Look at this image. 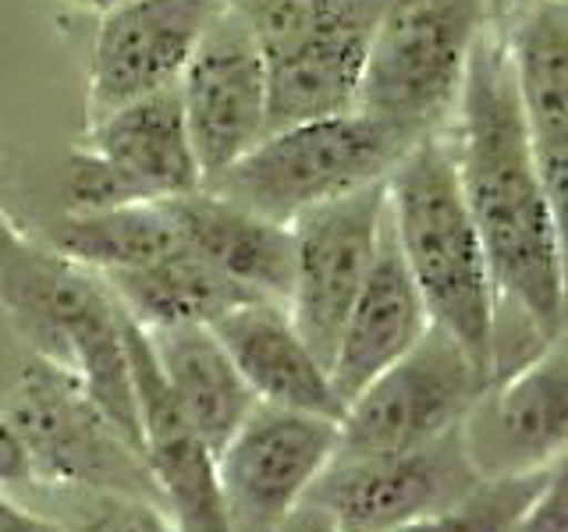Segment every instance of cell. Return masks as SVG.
Returning <instances> with one entry per match:
<instances>
[{"instance_id": "cell-23", "label": "cell", "mask_w": 568, "mask_h": 532, "mask_svg": "<svg viewBox=\"0 0 568 532\" xmlns=\"http://www.w3.org/2000/svg\"><path fill=\"white\" fill-rule=\"evenodd\" d=\"M565 458L550 461L547 469L537 472H519V475H501V479H484L469 497H462L458 504L423 514L416 522H405L390 532H511L526 514L547 483V475L561 466Z\"/></svg>"}, {"instance_id": "cell-13", "label": "cell", "mask_w": 568, "mask_h": 532, "mask_svg": "<svg viewBox=\"0 0 568 532\" xmlns=\"http://www.w3.org/2000/svg\"><path fill=\"white\" fill-rule=\"evenodd\" d=\"M121 337L139 416V458L178 532H231L217 487V454L195 433L160 372L146 330L121 313Z\"/></svg>"}, {"instance_id": "cell-1", "label": "cell", "mask_w": 568, "mask_h": 532, "mask_svg": "<svg viewBox=\"0 0 568 532\" xmlns=\"http://www.w3.org/2000/svg\"><path fill=\"white\" fill-rule=\"evenodd\" d=\"M440 132L484 242L494 284L490 380H501L565 337V209L529 146L497 22L476 43Z\"/></svg>"}, {"instance_id": "cell-17", "label": "cell", "mask_w": 568, "mask_h": 532, "mask_svg": "<svg viewBox=\"0 0 568 532\" xmlns=\"http://www.w3.org/2000/svg\"><path fill=\"white\" fill-rule=\"evenodd\" d=\"M426 327H430V316H426V306L405 270L395 235H390V224L384 217L377 256H373L363 288L345 316L334 359L327 366L342 405H348L387 366H395L426 334Z\"/></svg>"}, {"instance_id": "cell-15", "label": "cell", "mask_w": 568, "mask_h": 532, "mask_svg": "<svg viewBox=\"0 0 568 532\" xmlns=\"http://www.w3.org/2000/svg\"><path fill=\"white\" fill-rule=\"evenodd\" d=\"M515 103L544 185L565 209L568 192V4L523 0L497 18Z\"/></svg>"}, {"instance_id": "cell-24", "label": "cell", "mask_w": 568, "mask_h": 532, "mask_svg": "<svg viewBox=\"0 0 568 532\" xmlns=\"http://www.w3.org/2000/svg\"><path fill=\"white\" fill-rule=\"evenodd\" d=\"M142 203L139 192L93 150H71L64 164V209L61 213H100L114 206Z\"/></svg>"}, {"instance_id": "cell-5", "label": "cell", "mask_w": 568, "mask_h": 532, "mask_svg": "<svg viewBox=\"0 0 568 532\" xmlns=\"http://www.w3.org/2000/svg\"><path fill=\"white\" fill-rule=\"evenodd\" d=\"M413 142L416 139L398 132L395 124L355 106L345 114L266 132L203 188L277 224H292L313 206L387 182Z\"/></svg>"}, {"instance_id": "cell-25", "label": "cell", "mask_w": 568, "mask_h": 532, "mask_svg": "<svg viewBox=\"0 0 568 532\" xmlns=\"http://www.w3.org/2000/svg\"><path fill=\"white\" fill-rule=\"evenodd\" d=\"M89 514H82L71 532H178L171 514L156 501L129 493H100L85 490Z\"/></svg>"}, {"instance_id": "cell-28", "label": "cell", "mask_w": 568, "mask_h": 532, "mask_svg": "<svg viewBox=\"0 0 568 532\" xmlns=\"http://www.w3.org/2000/svg\"><path fill=\"white\" fill-rule=\"evenodd\" d=\"M277 532H342V529L334 525V519L320 504L302 501L298 508L288 511V519L277 525Z\"/></svg>"}, {"instance_id": "cell-27", "label": "cell", "mask_w": 568, "mask_h": 532, "mask_svg": "<svg viewBox=\"0 0 568 532\" xmlns=\"http://www.w3.org/2000/svg\"><path fill=\"white\" fill-rule=\"evenodd\" d=\"M0 532H71V525L32 508H22L0 490Z\"/></svg>"}, {"instance_id": "cell-3", "label": "cell", "mask_w": 568, "mask_h": 532, "mask_svg": "<svg viewBox=\"0 0 568 532\" xmlns=\"http://www.w3.org/2000/svg\"><path fill=\"white\" fill-rule=\"evenodd\" d=\"M384 185L390 235L426 316L473 355L490 383L494 284L444 132L416 139Z\"/></svg>"}, {"instance_id": "cell-21", "label": "cell", "mask_w": 568, "mask_h": 532, "mask_svg": "<svg viewBox=\"0 0 568 532\" xmlns=\"http://www.w3.org/2000/svg\"><path fill=\"white\" fill-rule=\"evenodd\" d=\"M118 309L142 330L174 327V324H213L227 309L253 301L256 295L242 291L224 274L206 266L185 245L135 270H118L100 277Z\"/></svg>"}, {"instance_id": "cell-18", "label": "cell", "mask_w": 568, "mask_h": 532, "mask_svg": "<svg viewBox=\"0 0 568 532\" xmlns=\"http://www.w3.org/2000/svg\"><path fill=\"white\" fill-rule=\"evenodd\" d=\"M210 327L221 337L256 401L342 419L345 405L331 383L327 366L302 341L284 306L253 298L227 309Z\"/></svg>"}, {"instance_id": "cell-6", "label": "cell", "mask_w": 568, "mask_h": 532, "mask_svg": "<svg viewBox=\"0 0 568 532\" xmlns=\"http://www.w3.org/2000/svg\"><path fill=\"white\" fill-rule=\"evenodd\" d=\"M0 412L29 454L32 483L129 493L160 504L139 451L61 362L26 348L0 383Z\"/></svg>"}, {"instance_id": "cell-29", "label": "cell", "mask_w": 568, "mask_h": 532, "mask_svg": "<svg viewBox=\"0 0 568 532\" xmlns=\"http://www.w3.org/2000/svg\"><path fill=\"white\" fill-rule=\"evenodd\" d=\"M79 4H85V8H93V11L100 14L103 8H111V4H121V0H79Z\"/></svg>"}, {"instance_id": "cell-8", "label": "cell", "mask_w": 568, "mask_h": 532, "mask_svg": "<svg viewBox=\"0 0 568 532\" xmlns=\"http://www.w3.org/2000/svg\"><path fill=\"white\" fill-rule=\"evenodd\" d=\"M387 217V185H366L342 200L313 206L292 227V291L288 309L295 330L320 362L331 366L337 334L359 295L381 245Z\"/></svg>"}, {"instance_id": "cell-19", "label": "cell", "mask_w": 568, "mask_h": 532, "mask_svg": "<svg viewBox=\"0 0 568 532\" xmlns=\"http://www.w3.org/2000/svg\"><path fill=\"white\" fill-rule=\"evenodd\" d=\"M82 146L100 153L139 192L142 203H164L203 185L178 85L93 117Z\"/></svg>"}, {"instance_id": "cell-22", "label": "cell", "mask_w": 568, "mask_h": 532, "mask_svg": "<svg viewBox=\"0 0 568 532\" xmlns=\"http://www.w3.org/2000/svg\"><path fill=\"white\" fill-rule=\"evenodd\" d=\"M40 242L75 259L85 270H93L97 277L135 270V266H146L182 245L164 203H132L100 213H61Z\"/></svg>"}, {"instance_id": "cell-12", "label": "cell", "mask_w": 568, "mask_h": 532, "mask_svg": "<svg viewBox=\"0 0 568 532\" xmlns=\"http://www.w3.org/2000/svg\"><path fill=\"white\" fill-rule=\"evenodd\" d=\"M178 100L203 185L266 135V61L235 11L224 8L206 29L178 79Z\"/></svg>"}, {"instance_id": "cell-20", "label": "cell", "mask_w": 568, "mask_h": 532, "mask_svg": "<svg viewBox=\"0 0 568 532\" xmlns=\"http://www.w3.org/2000/svg\"><path fill=\"white\" fill-rule=\"evenodd\" d=\"M146 341L185 419L217 454L256 405L221 337L210 324H174L146 330Z\"/></svg>"}, {"instance_id": "cell-2", "label": "cell", "mask_w": 568, "mask_h": 532, "mask_svg": "<svg viewBox=\"0 0 568 532\" xmlns=\"http://www.w3.org/2000/svg\"><path fill=\"white\" fill-rule=\"evenodd\" d=\"M0 313L26 348L61 362L139 451L135 390L121 337V309L106 284L61 256L0 206Z\"/></svg>"}, {"instance_id": "cell-9", "label": "cell", "mask_w": 568, "mask_h": 532, "mask_svg": "<svg viewBox=\"0 0 568 532\" xmlns=\"http://www.w3.org/2000/svg\"><path fill=\"white\" fill-rule=\"evenodd\" d=\"M337 448V419L256 401L217 451V487L231 532H277L306 501Z\"/></svg>"}, {"instance_id": "cell-4", "label": "cell", "mask_w": 568, "mask_h": 532, "mask_svg": "<svg viewBox=\"0 0 568 532\" xmlns=\"http://www.w3.org/2000/svg\"><path fill=\"white\" fill-rule=\"evenodd\" d=\"M505 0H381L355 106L423 139L448 124L476 43Z\"/></svg>"}, {"instance_id": "cell-7", "label": "cell", "mask_w": 568, "mask_h": 532, "mask_svg": "<svg viewBox=\"0 0 568 532\" xmlns=\"http://www.w3.org/2000/svg\"><path fill=\"white\" fill-rule=\"evenodd\" d=\"M487 390V372L437 324L395 366L373 377L337 419L334 458L402 454L462 426Z\"/></svg>"}, {"instance_id": "cell-11", "label": "cell", "mask_w": 568, "mask_h": 532, "mask_svg": "<svg viewBox=\"0 0 568 532\" xmlns=\"http://www.w3.org/2000/svg\"><path fill=\"white\" fill-rule=\"evenodd\" d=\"M224 8V0H121L103 8L85 71L89 121L178 85Z\"/></svg>"}, {"instance_id": "cell-16", "label": "cell", "mask_w": 568, "mask_h": 532, "mask_svg": "<svg viewBox=\"0 0 568 532\" xmlns=\"http://www.w3.org/2000/svg\"><path fill=\"white\" fill-rule=\"evenodd\" d=\"M168 217L189 253L224 274L242 291L284 306L292 291V227L253 213L210 188L164 200Z\"/></svg>"}, {"instance_id": "cell-26", "label": "cell", "mask_w": 568, "mask_h": 532, "mask_svg": "<svg viewBox=\"0 0 568 532\" xmlns=\"http://www.w3.org/2000/svg\"><path fill=\"white\" fill-rule=\"evenodd\" d=\"M32 483V466H29V454L18 440L14 426L8 422V416L0 412V490L8 487H22Z\"/></svg>"}, {"instance_id": "cell-10", "label": "cell", "mask_w": 568, "mask_h": 532, "mask_svg": "<svg viewBox=\"0 0 568 532\" xmlns=\"http://www.w3.org/2000/svg\"><path fill=\"white\" fill-rule=\"evenodd\" d=\"M484 475L473 469L462 426L402 454L331 458L306 501L324 508L342 532H390L469 497Z\"/></svg>"}, {"instance_id": "cell-14", "label": "cell", "mask_w": 568, "mask_h": 532, "mask_svg": "<svg viewBox=\"0 0 568 532\" xmlns=\"http://www.w3.org/2000/svg\"><path fill=\"white\" fill-rule=\"evenodd\" d=\"M473 469L484 479L547 469L565 458L568 443V359L565 337L547 345L537 359L487 383L479 401L462 419Z\"/></svg>"}]
</instances>
